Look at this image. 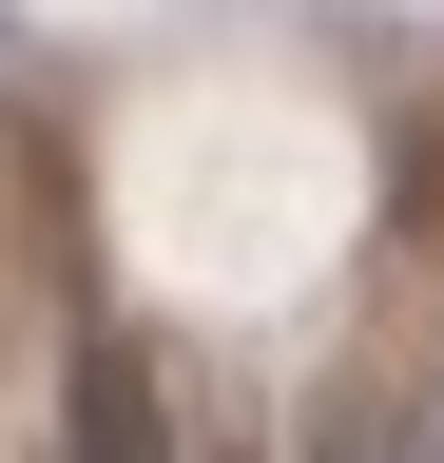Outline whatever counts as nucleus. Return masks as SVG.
<instances>
[{"instance_id":"f257e3e1","label":"nucleus","mask_w":444,"mask_h":463,"mask_svg":"<svg viewBox=\"0 0 444 463\" xmlns=\"http://www.w3.org/2000/svg\"><path fill=\"white\" fill-rule=\"evenodd\" d=\"M59 463H175V405H155L136 328H78V367H59Z\"/></svg>"},{"instance_id":"f03ea898","label":"nucleus","mask_w":444,"mask_h":463,"mask_svg":"<svg viewBox=\"0 0 444 463\" xmlns=\"http://www.w3.org/2000/svg\"><path fill=\"white\" fill-rule=\"evenodd\" d=\"M425 463H444V444H425Z\"/></svg>"}]
</instances>
